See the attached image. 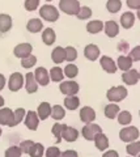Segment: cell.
Segmentation results:
<instances>
[{
    "mask_svg": "<svg viewBox=\"0 0 140 157\" xmlns=\"http://www.w3.org/2000/svg\"><path fill=\"white\" fill-rule=\"evenodd\" d=\"M106 97H108V100L110 102H119L124 100V98L127 97V89L122 85L119 86H113L110 88V89L108 90V93H106Z\"/></svg>",
    "mask_w": 140,
    "mask_h": 157,
    "instance_id": "1",
    "label": "cell"
},
{
    "mask_svg": "<svg viewBox=\"0 0 140 157\" xmlns=\"http://www.w3.org/2000/svg\"><path fill=\"white\" fill-rule=\"evenodd\" d=\"M40 14L43 20H46L49 22H54L59 18V11L54 6H50V4L42 6V8L40 9Z\"/></svg>",
    "mask_w": 140,
    "mask_h": 157,
    "instance_id": "2",
    "label": "cell"
},
{
    "mask_svg": "<svg viewBox=\"0 0 140 157\" xmlns=\"http://www.w3.org/2000/svg\"><path fill=\"white\" fill-rule=\"evenodd\" d=\"M59 8L66 14H77L81 7H80L79 0H60Z\"/></svg>",
    "mask_w": 140,
    "mask_h": 157,
    "instance_id": "3",
    "label": "cell"
},
{
    "mask_svg": "<svg viewBox=\"0 0 140 157\" xmlns=\"http://www.w3.org/2000/svg\"><path fill=\"white\" fill-rule=\"evenodd\" d=\"M119 137H120L122 141H124V143H132V141H136V139L139 137V130L134 126L124 127V128L120 130Z\"/></svg>",
    "mask_w": 140,
    "mask_h": 157,
    "instance_id": "4",
    "label": "cell"
},
{
    "mask_svg": "<svg viewBox=\"0 0 140 157\" xmlns=\"http://www.w3.org/2000/svg\"><path fill=\"white\" fill-rule=\"evenodd\" d=\"M81 132H83L84 139H86V140H94L96 136L102 132V130H101V127L98 124L88 123V124L84 126V128H83V131H81Z\"/></svg>",
    "mask_w": 140,
    "mask_h": 157,
    "instance_id": "5",
    "label": "cell"
},
{
    "mask_svg": "<svg viewBox=\"0 0 140 157\" xmlns=\"http://www.w3.org/2000/svg\"><path fill=\"white\" fill-rule=\"evenodd\" d=\"M60 92L66 96H75L79 92V84L76 81H62V84L59 85Z\"/></svg>",
    "mask_w": 140,
    "mask_h": 157,
    "instance_id": "6",
    "label": "cell"
},
{
    "mask_svg": "<svg viewBox=\"0 0 140 157\" xmlns=\"http://www.w3.org/2000/svg\"><path fill=\"white\" fill-rule=\"evenodd\" d=\"M22 85H24V76L20 72L12 73L11 77H9V81H8L9 89H11L12 92H17V90L21 89Z\"/></svg>",
    "mask_w": 140,
    "mask_h": 157,
    "instance_id": "7",
    "label": "cell"
},
{
    "mask_svg": "<svg viewBox=\"0 0 140 157\" xmlns=\"http://www.w3.org/2000/svg\"><path fill=\"white\" fill-rule=\"evenodd\" d=\"M32 51H33V47H32L30 43H20V45H17L13 48L14 56H17L20 59L28 58L29 55H32Z\"/></svg>",
    "mask_w": 140,
    "mask_h": 157,
    "instance_id": "8",
    "label": "cell"
},
{
    "mask_svg": "<svg viewBox=\"0 0 140 157\" xmlns=\"http://www.w3.org/2000/svg\"><path fill=\"white\" fill-rule=\"evenodd\" d=\"M34 77L38 82V85H42V86H46L50 81V73L47 72L45 67H38L34 72Z\"/></svg>",
    "mask_w": 140,
    "mask_h": 157,
    "instance_id": "9",
    "label": "cell"
},
{
    "mask_svg": "<svg viewBox=\"0 0 140 157\" xmlns=\"http://www.w3.org/2000/svg\"><path fill=\"white\" fill-rule=\"evenodd\" d=\"M38 123H40V117L36 111H28L26 115H25V126L28 127L29 130L32 131H36L37 127H38Z\"/></svg>",
    "mask_w": 140,
    "mask_h": 157,
    "instance_id": "10",
    "label": "cell"
},
{
    "mask_svg": "<svg viewBox=\"0 0 140 157\" xmlns=\"http://www.w3.org/2000/svg\"><path fill=\"white\" fill-rule=\"evenodd\" d=\"M100 63H101V67L104 68V71L108 72V73H115L118 70L117 63H115L110 56H102Z\"/></svg>",
    "mask_w": 140,
    "mask_h": 157,
    "instance_id": "11",
    "label": "cell"
},
{
    "mask_svg": "<svg viewBox=\"0 0 140 157\" xmlns=\"http://www.w3.org/2000/svg\"><path fill=\"white\" fill-rule=\"evenodd\" d=\"M122 80L124 84L127 85H135L136 82L140 80V76H139V71L136 70H130V71H126L122 75Z\"/></svg>",
    "mask_w": 140,
    "mask_h": 157,
    "instance_id": "12",
    "label": "cell"
},
{
    "mask_svg": "<svg viewBox=\"0 0 140 157\" xmlns=\"http://www.w3.org/2000/svg\"><path fill=\"white\" fill-rule=\"evenodd\" d=\"M80 119L84 123H93V121L96 119V111L89 106H85L80 110Z\"/></svg>",
    "mask_w": 140,
    "mask_h": 157,
    "instance_id": "13",
    "label": "cell"
},
{
    "mask_svg": "<svg viewBox=\"0 0 140 157\" xmlns=\"http://www.w3.org/2000/svg\"><path fill=\"white\" fill-rule=\"evenodd\" d=\"M13 121V111L8 107H2L0 109V124L11 127Z\"/></svg>",
    "mask_w": 140,
    "mask_h": 157,
    "instance_id": "14",
    "label": "cell"
},
{
    "mask_svg": "<svg viewBox=\"0 0 140 157\" xmlns=\"http://www.w3.org/2000/svg\"><path fill=\"white\" fill-rule=\"evenodd\" d=\"M51 110H52V107L49 102H42V104H40V106H38L37 114L40 117V119L45 121L49 117H51Z\"/></svg>",
    "mask_w": 140,
    "mask_h": 157,
    "instance_id": "15",
    "label": "cell"
},
{
    "mask_svg": "<svg viewBox=\"0 0 140 157\" xmlns=\"http://www.w3.org/2000/svg\"><path fill=\"white\" fill-rule=\"evenodd\" d=\"M25 88L28 93H36L38 89V82L34 77V73H26V77H25Z\"/></svg>",
    "mask_w": 140,
    "mask_h": 157,
    "instance_id": "16",
    "label": "cell"
},
{
    "mask_svg": "<svg viewBox=\"0 0 140 157\" xmlns=\"http://www.w3.org/2000/svg\"><path fill=\"white\" fill-rule=\"evenodd\" d=\"M62 137H63L66 141L72 143V141H75L77 137H79V131H77L76 128H74V127L66 126L64 130H63V134H62Z\"/></svg>",
    "mask_w": 140,
    "mask_h": 157,
    "instance_id": "17",
    "label": "cell"
},
{
    "mask_svg": "<svg viewBox=\"0 0 140 157\" xmlns=\"http://www.w3.org/2000/svg\"><path fill=\"white\" fill-rule=\"evenodd\" d=\"M105 33H106V36L110 37V38H114V37H117L118 36V33H119V26H118V24L113 21V20H110V21H108L105 24Z\"/></svg>",
    "mask_w": 140,
    "mask_h": 157,
    "instance_id": "18",
    "label": "cell"
},
{
    "mask_svg": "<svg viewBox=\"0 0 140 157\" xmlns=\"http://www.w3.org/2000/svg\"><path fill=\"white\" fill-rule=\"evenodd\" d=\"M134 24H135V14L132 12H124L122 16H120V25L124 29L132 28Z\"/></svg>",
    "mask_w": 140,
    "mask_h": 157,
    "instance_id": "19",
    "label": "cell"
},
{
    "mask_svg": "<svg viewBox=\"0 0 140 157\" xmlns=\"http://www.w3.org/2000/svg\"><path fill=\"white\" fill-rule=\"evenodd\" d=\"M117 66L119 70H122V71H130L131 70V67H132V59L130 58L128 55H120L118 58V62H117Z\"/></svg>",
    "mask_w": 140,
    "mask_h": 157,
    "instance_id": "20",
    "label": "cell"
},
{
    "mask_svg": "<svg viewBox=\"0 0 140 157\" xmlns=\"http://www.w3.org/2000/svg\"><path fill=\"white\" fill-rule=\"evenodd\" d=\"M84 55L86 59H89V60H96L98 56H100V48L98 46H96V45H88L85 47V50H84Z\"/></svg>",
    "mask_w": 140,
    "mask_h": 157,
    "instance_id": "21",
    "label": "cell"
},
{
    "mask_svg": "<svg viewBox=\"0 0 140 157\" xmlns=\"http://www.w3.org/2000/svg\"><path fill=\"white\" fill-rule=\"evenodd\" d=\"M51 59L52 62L56 63V64H59V63H62L63 60H66V50L63 47H55L54 51L51 52Z\"/></svg>",
    "mask_w": 140,
    "mask_h": 157,
    "instance_id": "22",
    "label": "cell"
},
{
    "mask_svg": "<svg viewBox=\"0 0 140 157\" xmlns=\"http://www.w3.org/2000/svg\"><path fill=\"white\" fill-rule=\"evenodd\" d=\"M12 28V18L9 14H0V32L2 33H7L9 29Z\"/></svg>",
    "mask_w": 140,
    "mask_h": 157,
    "instance_id": "23",
    "label": "cell"
},
{
    "mask_svg": "<svg viewBox=\"0 0 140 157\" xmlns=\"http://www.w3.org/2000/svg\"><path fill=\"white\" fill-rule=\"evenodd\" d=\"M94 143H96L97 149H100V151H105V149L109 148V139H108V136H106L105 134H102V132L96 136Z\"/></svg>",
    "mask_w": 140,
    "mask_h": 157,
    "instance_id": "24",
    "label": "cell"
},
{
    "mask_svg": "<svg viewBox=\"0 0 140 157\" xmlns=\"http://www.w3.org/2000/svg\"><path fill=\"white\" fill-rule=\"evenodd\" d=\"M104 22L100 21V20H93V21H89L88 25H86V30L90 34H97L104 29Z\"/></svg>",
    "mask_w": 140,
    "mask_h": 157,
    "instance_id": "25",
    "label": "cell"
},
{
    "mask_svg": "<svg viewBox=\"0 0 140 157\" xmlns=\"http://www.w3.org/2000/svg\"><path fill=\"white\" fill-rule=\"evenodd\" d=\"M42 28H43V24H42L41 20H38V18L29 20L28 24H26V29L30 33H38V32H41Z\"/></svg>",
    "mask_w": 140,
    "mask_h": 157,
    "instance_id": "26",
    "label": "cell"
},
{
    "mask_svg": "<svg viewBox=\"0 0 140 157\" xmlns=\"http://www.w3.org/2000/svg\"><path fill=\"white\" fill-rule=\"evenodd\" d=\"M55 38H56L55 32L52 30L51 28L45 29V32L42 33V41H43V43H45V45H47V46L52 45V43L55 42Z\"/></svg>",
    "mask_w": 140,
    "mask_h": 157,
    "instance_id": "27",
    "label": "cell"
},
{
    "mask_svg": "<svg viewBox=\"0 0 140 157\" xmlns=\"http://www.w3.org/2000/svg\"><path fill=\"white\" fill-rule=\"evenodd\" d=\"M80 105V100L76 96H67L64 100V106L68 110H76Z\"/></svg>",
    "mask_w": 140,
    "mask_h": 157,
    "instance_id": "28",
    "label": "cell"
},
{
    "mask_svg": "<svg viewBox=\"0 0 140 157\" xmlns=\"http://www.w3.org/2000/svg\"><path fill=\"white\" fill-rule=\"evenodd\" d=\"M119 114V106L118 105H115V104H109V105H106L105 107V115L109 118V119H114L115 117H118Z\"/></svg>",
    "mask_w": 140,
    "mask_h": 157,
    "instance_id": "29",
    "label": "cell"
},
{
    "mask_svg": "<svg viewBox=\"0 0 140 157\" xmlns=\"http://www.w3.org/2000/svg\"><path fill=\"white\" fill-rule=\"evenodd\" d=\"M50 78L52 81L55 82H60L63 81V77H64V73H63V70H62L60 67H54L50 70Z\"/></svg>",
    "mask_w": 140,
    "mask_h": 157,
    "instance_id": "30",
    "label": "cell"
},
{
    "mask_svg": "<svg viewBox=\"0 0 140 157\" xmlns=\"http://www.w3.org/2000/svg\"><path fill=\"white\" fill-rule=\"evenodd\" d=\"M25 115H26V111H25V109H22V107L14 110L13 111V121H12L11 127H14V126H17L18 123H21L22 119L25 118Z\"/></svg>",
    "mask_w": 140,
    "mask_h": 157,
    "instance_id": "31",
    "label": "cell"
},
{
    "mask_svg": "<svg viewBox=\"0 0 140 157\" xmlns=\"http://www.w3.org/2000/svg\"><path fill=\"white\" fill-rule=\"evenodd\" d=\"M118 122H119V124H123V126H127L131 123V121H132V115H131V113L130 111H119V114H118Z\"/></svg>",
    "mask_w": 140,
    "mask_h": 157,
    "instance_id": "32",
    "label": "cell"
},
{
    "mask_svg": "<svg viewBox=\"0 0 140 157\" xmlns=\"http://www.w3.org/2000/svg\"><path fill=\"white\" fill-rule=\"evenodd\" d=\"M106 8H108V11L110 13H117L122 8V2L120 0H108Z\"/></svg>",
    "mask_w": 140,
    "mask_h": 157,
    "instance_id": "33",
    "label": "cell"
},
{
    "mask_svg": "<svg viewBox=\"0 0 140 157\" xmlns=\"http://www.w3.org/2000/svg\"><path fill=\"white\" fill-rule=\"evenodd\" d=\"M51 117L54 118L55 121L63 119V118L66 117V110L60 105H55L54 107H52V110H51Z\"/></svg>",
    "mask_w": 140,
    "mask_h": 157,
    "instance_id": "34",
    "label": "cell"
},
{
    "mask_svg": "<svg viewBox=\"0 0 140 157\" xmlns=\"http://www.w3.org/2000/svg\"><path fill=\"white\" fill-rule=\"evenodd\" d=\"M43 152H45V148L41 143H34V145L32 147L30 152H29V156L30 157H42Z\"/></svg>",
    "mask_w": 140,
    "mask_h": 157,
    "instance_id": "35",
    "label": "cell"
},
{
    "mask_svg": "<svg viewBox=\"0 0 140 157\" xmlns=\"http://www.w3.org/2000/svg\"><path fill=\"white\" fill-rule=\"evenodd\" d=\"M127 153L130 156H138L140 153V141H132L127 145Z\"/></svg>",
    "mask_w": 140,
    "mask_h": 157,
    "instance_id": "36",
    "label": "cell"
},
{
    "mask_svg": "<svg viewBox=\"0 0 140 157\" xmlns=\"http://www.w3.org/2000/svg\"><path fill=\"white\" fill-rule=\"evenodd\" d=\"M79 73V68H77L75 64H67L66 68H64V75L70 78H74L77 76Z\"/></svg>",
    "mask_w": 140,
    "mask_h": 157,
    "instance_id": "37",
    "label": "cell"
},
{
    "mask_svg": "<svg viewBox=\"0 0 140 157\" xmlns=\"http://www.w3.org/2000/svg\"><path fill=\"white\" fill-rule=\"evenodd\" d=\"M66 124H60V123H56L52 126V134H54V136H56V141L59 143V141L62 140V134H63V130H64Z\"/></svg>",
    "mask_w": 140,
    "mask_h": 157,
    "instance_id": "38",
    "label": "cell"
},
{
    "mask_svg": "<svg viewBox=\"0 0 140 157\" xmlns=\"http://www.w3.org/2000/svg\"><path fill=\"white\" fill-rule=\"evenodd\" d=\"M64 50H66V60L67 62H74L77 58V51L75 47L68 46V47H66Z\"/></svg>",
    "mask_w": 140,
    "mask_h": 157,
    "instance_id": "39",
    "label": "cell"
},
{
    "mask_svg": "<svg viewBox=\"0 0 140 157\" xmlns=\"http://www.w3.org/2000/svg\"><path fill=\"white\" fill-rule=\"evenodd\" d=\"M37 63V58L34 55H29L28 58L21 59V66L24 68H32Z\"/></svg>",
    "mask_w": 140,
    "mask_h": 157,
    "instance_id": "40",
    "label": "cell"
},
{
    "mask_svg": "<svg viewBox=\"0 0 140 157\" xmlns=\"http://www.w3.org/2000/svg\"><path fill=\"white\" fill-rule=\"evenodd\" d=\"M21 149H20V147H16V145H13V147H9V148L6 151V157H21Z\"/></svg>",
    "mask_w": 140,
    "mask_h": 157,
    "instance_id": "41",
    "label": "cell"
},
{
    "mask_svg": "<svg viewBox=\"0 0 140 157\" xmlns=\"http://www.w3.org/2000/svg\"><path fill=\"white\" fill-rule=\"evenodd\" d=\"M76 16H77V18H80V20H86V18H89L92 16V9L89 7H81L79 13H77Z\"/></svg>",
    "mask_w": 140,
    "mask_h": 157,
    "instance_id": "42",
    "label": "cell"
},
{
    "mask_svg": "<svg viewBox=\"0 0 140 157\" xmlns=\"http://www.w3.org/2000/svg\"><path fill=\"white\" fill-rule=\"evenodd\" d=\"M33 145H34V141H32V140H25V141H22V143L20 144V149H21L22 153L29 155V152H30V149H32Z\"/></svg>",
    "mask_w": 140,
    "mask_h": 157,
    "instance_id": "43",
    "label": "cell"
},
{
    "mask_svg": "<svg viewBox=\"0 0 140 157\" xmlns=\"http://www.w3.org/2000/svg\"><path fill=\"white\" fill-rule=\"evenodd\" d=\"M40 6V0H25V9L26 11H36Z\"/></svg>",
    "mask_w": 140,
    "mask_h": 157,
    "instance_id": "44",
    "label": "cell"
},
{
    "mask_svg": "<svg viewBox=\"0 0 140 157\" xmlns=\"http://www.w3.org/2000/svg\"><path fill=\"white\" fill-rule=\"evenodd\" d=\"M60 155H62V152L58 147H50L46 151V157H60Z\"/></svg>",
    "mask_w": 140,
    "mask_h": 157,
    "instance_id": "45",
    "label": "cell"
},
{
    "mask_svg": "<svg viewBox=\"0 0 140 157\" xmlns=\"http://www.w3.org/2000/svg\"><path fill=\"white\" fill-rule=\"evenodd\" d=\"M128 56L132 59V62H139L140 60V46L134 47L131 50V52L128 54Z\"/></svg>",
    "mask_w": 140,
    "mask_h": 157,
    "instance_id": "46",
    "label": "cell"
},
{
    "mask_svg": "<svg viewBox=\"0 0 140 157\" xmlns=\"http://www.w3.org/2000/svg\"><path fill=\"white\" fill-rule=\"evenodd\" d=\"M127 6L131 9H140V0H127Z\"/></svg>",
    "mask_w": 140,
    "mask_h": 157,
    "instance_id": "47",
    "label": "cell"
},
{
    "mask_svg": "<svg viewBox=\"0 0 140 157\" xmlns=\"http://www.w3.org/2000/svg\"><path fill=\"white\" fill-rule=\"evenodd\" d=\"M128 43L126 41H120L119 42V45H118V50L119 51H122V52H127L128 51Z\"/></svg>",
    "mask_w": 140,
    "mask_h": 157,
    "instance_id": "48",
    "label": "cell"
},
{
    "mask_svg": "<svg viewBox=\"0 0 140 157\" xmlns=\"http://www.w3.org/2000/svg\"><path fill=\"white\" fill-rule=\"evenodd\" d=\"M60 157H79V155H77L76 151H64L63 153L60 155Z\"/></svg>",
    "mask_w": 140,
    "mask_h": 157,
    "instance_id": "49",
    "label": "cell"
},
{
    "mask_svg": "<svg viewBox=\"0 0 140 157\" xmlns=\"http://www.w3.org/2000/svg\"><path fill=\"white\" fill-rule=\"evenodd\" d=\"M102 157H119V155H118V152H117V151H113V149H112V151L105 152Z\"/></svg>",
    "mask_w": 140,
    "mask_h": 157,
    "instance_id": "50",
    "label": "cell"
},
{
    "mask_svg": "<svg viewBox=\"0 0 140 157\" xmlns=\"http://www.w3.org/2000/svg\"><path fill=\"white\" fill-rule=\"evenodd\" d=\"M4 85H6V77H4V75L0 73V90L4 88Z\"/></svg>",
    "mask_w": 140,
    "mask_h": 157,
    "instance_id": "51",
    "label": "cell"
},
{
    "mask_svg": "<svg viewBox=\"0 0 140 157\" xmlns=\"http://www.w3.org/2000/svg\"><path fill=\"white\" fill-rule=\"evenodd\" d=\"M4 106V98L0 96V107H3Z\"/></svg>",
    "mask_w": 140,
    "mask_h": 157,
    "instance_id": "52",
    "label": "cell"
},
{
    "mask_svg": "<svg viewBox=\"0 0 140 157\" xmlns=\"http://www.w3.org/2000/svg\"><path fill=\"white\" fill-rule=\"evenodd\" d=\"M138 18L140 20V9H139V11H138Z\"/></svg>",
    "mask_w": 140,
    "mask_h": 157,
    "instance_id": "53",
    "label": "cell"
},
{
    "mask_svg": "<svg viewBox=\"0 0 140 157\" xmlns=\"http://www.w3.org/2000/svg\"><path fill=\"white\" fill-rule=\"evenodd\" d=\"M0 136H2V128H0Z\"/></svg>",
    "mask_w": 140,
    "mask_h": 157,
    "instance_id": "54",
    "label": "cell"
},
{
    "mask_svg": "<svg viewBox=\"0 0 140 157\" xmlns=\"http://www.w3.org/2000/svg\"><path fill=\"white\" fill-rule=\"evenodd\" d=\"M138 157H140V153H139V155H138Z\"/></svg>",
    "mask_w": 140,
    "mask_h": 157,
    "instance_id": "55",
    "label": "cell"
},
{
    "mask_svg": "<svg viewBox=\"0 0 140 157\" xmlns=\"http://www.w3.org/2000/svg\"><path fill=\"white\" fill-rule=\"evenodd\" d=\"M139 76H140V71H139Z\"/></svg>",
    "mask_w": 140,
    "mask_h": 157,
    "instance_id": "56",
    "label": "cell"
},
{
    "mask_svg": "<svg viewBox=\"0 0 140 157\" xmlns=\"http://www.w3.org/2000/svg\"><path fill=\"white\" fill-rule=\"evenodd\" d=\"M47 2H51V0H47Z\"/></svg>",
    "mask_w": 140,
    "mask_h": 157,
    "instance_id": "57",
    "label": "cell"
},
{
    "mask_svg": "<svg viewBox=\"0 0 140 157\" xmlns=\"http://www.w3.org/2000/svg\"><path fill=\"white\" fill-rule=\"evenodd\" d=\"M139 115H140V111H139Z\"/></svg>",
    "mask_w": 140,
    "mask_h": 157,
    "instance_id": "58",
    "label": "cell"
}]
</instances>
